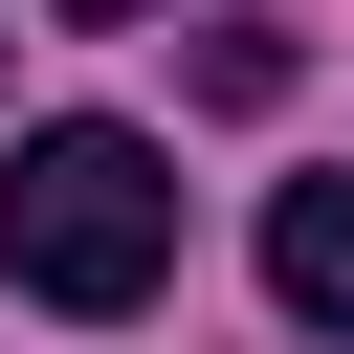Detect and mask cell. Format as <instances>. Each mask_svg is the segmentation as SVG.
<instances>
[{
  "instance_id": "cell-1",
  "label": "cell",
  "mask_w": 354,
  "mask_h": 354,
  "mask_svg": "<svg viewBox=\"0 0 354 354\" xmlns=\"http://www.w3.org/2000/svg\"><path fill=\"white\" fill-rule=\"evenodd\" d=\"M0 288L22 310H155L177 288V155L155 133H111V111H66V133H22L0 155Z\"/></svg>"
},
{
  "instance_id": "cell-2",
  "label": "cell",
  "mask_w": 354,
  "mask_h": 354,
  "mask_svg": "<svg viewBox=\"0 0 354 354\" xmlns=\"http://www.w3.org/2000/svg\"><path fill=\"white\" fill-rule=\"evenodd\" d=\"M266 288H288V332H354V177L266 199Z\"/></svg>"
},
{
  "instance_id": "cell-3",
  "label": "cell",
  "mask_w": 354,
  "mask_h": 354,
  "mask_svg": "<svg viewBox=\"0 0 354 354\" xmlns=\"http://www.w3.org/2000/svg\"><path fill=\"white\" fill-rule=\"evenodd\" d=\"M177 88H199V111H288V44H266V22H199Z\"/></svg>"
}]
</instances>
